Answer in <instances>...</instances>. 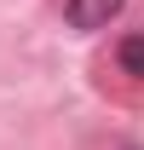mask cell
Returning <instances> with one entry per match:
<instances>
[{"label":"cell","mask_w":144,"mask_h":150,"mask_svg":"<svg viewBox=\"0 0 144 150\" xmlns=\"http://www.w3.org/2000/svg\"><path fill=\"white\" fill-rule=\"evenodd\" d=\"M121 6H127V0H64V18H69V29L92 35V29H104Z\"/></svg>","instance_id":"obj_1"},{"label":"cell","mask_w":144,"mask_h":150,"mask_svg":"<svg viewBox=\"0 0 144 150\" xmlns=\"http://www.w3.org/2000/svg\"><path fill=\"white\" fill-rule=\"evenodd\" d=\"M115 58H121V69H127V75H138V81H144V29H138V35H127Z\"/></svg>","instance_id":"obj_2"}]
</instances>
